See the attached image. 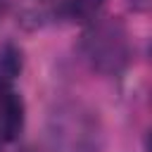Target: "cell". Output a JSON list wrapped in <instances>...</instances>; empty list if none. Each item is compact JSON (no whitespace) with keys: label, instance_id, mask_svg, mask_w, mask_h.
<instances>
[{"label":"cell","instance_id":"cell-2","mask_svg":"<svg viewBox=\"0 0 152 152\" xmlns=\"http://www.w3.org/2000/svg\"><path fill=\"white\" fill-rule=\"evenodd\" d=\"M50 138L55 152H100L102 131L97 116L90 109L81 104H69L59 107V112L52 114Z\"/></svg>","mask_w":152,"mask_h":152},{"label":"cell","instance_id":"cell-4","mask_svg":"<svg viewBox=\"0 0 152 152\" xmlns=\"http://www.w3.org/2000/svg\"><path fill=\"white\" fill-rule=\"evenodd\" d=\"M102 5H104V0H69L66 14L76 21H93L100 14Z\"/></svg>","mask_w":152,"mask_h":152},{"label":"cell","instance_id":"cell-5","mask_svg":"<svg viewBox=\"0 0 152 152\" xmlns=\"http://www.w3.org/2000/svg\"><path fill=\"white\" fill-rule=\"evenodd\" d=\"M19 69H21V55H19V50L12 48V45H5L0 50V76L10 81L12 76H17Z\"/></svg>","mask_w":152,"mask_h":152},{"label":"cell","instance_id":"cell-1","mask_svg":"<svg viewBox=\"0 0 152 152\" xmlns=\"http://www.w3.org/2000/svg\"><path fill=\"white\" fill-rule=\"evenodd\" d=\"M81 48L90 66L100 74H119L131 57L126 28L116 19H93V26L83 33Z\"/></svg>","mask_w":152,"mask_h":152},{"label":"cell","instance_id":"cell-3","mask_svg":"<svg viewBox=\"0 0 152 152\" xmlns=\"http://www.w3.org/2000/svg\"><path fill=\"white\" fill-rule=\"evenodd\" d=\"M24 128V102L7 78L0 76V142H12Z\"/></svg>","mask_w":152,"mask_h":152},{"label":"cell","instance_id":"cell-7","mask_svg":"<svg viewBox=\"0 0 152 152\" xmlns=\"http://www.w3.org/2000/svg\"><path fill=\"white\" fill-rule=\"evenodd\" d=\"M7 5H10V0H0V17L5 14V10H7Z\"/></svg>","mask_w":152,"mask_h":152},{"label":"cell","instance_id":"cell-6","mask_svg":"<svg viewBox=\"0 0 152 152\" xmlns=\"http://www.w3.org/2000/svg\"><path fill=\"white\" fill-rule=\"evenodd\" d=\"M131 5H133L135 10H140V12H145V10L150 7V0H131Z\"/></svg>","mask_w":152,"mask_h":152},{"label":"cell","instance_id":"cell-8","mask_svg":"<svg viewBox=\"0 0 152 152\" xmlns=\"http://www.w3.org/2000/svg\"><path fill=\"white\" fill-rule=\"evenodd\" d=\"M0 152H10V150H5V147H0Z\"/></svg>","mask_w":152,"mask_h":152}]
</instances>
